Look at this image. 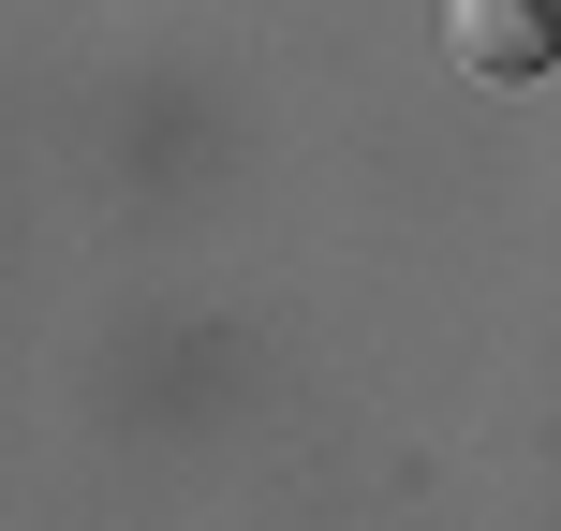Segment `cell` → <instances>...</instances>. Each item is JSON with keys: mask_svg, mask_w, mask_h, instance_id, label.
Segmentation results:
<instances>
[{"mask_svg": "<svg viewBox=\"0 0 561 531\" xmlns=\"http://www.w3.org/2000/svg\"><path fill=\"white\" fill-rule=\"evenodd\" d=\"M458 59L473 74H547L561 59V0H458Z\"/></svg>", "mask_w": 561, "mask_h": 531, "instance_id": "6da1fadb", "label": "cell"}]
</instances>
